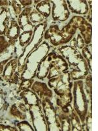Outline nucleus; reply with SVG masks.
<instances>
[{"mask_svg": "<svg viewBox=\"0 0 98 131\" xmlns=\"http://www.w3.org/2000/svg\"><path fill=\"white\" fill-rule=\"evenodd\" d=\"M58 51L64 59L67 60L69 68L71 69L69 73L72 80L86 79L89 74L90 69L87 62L79 51L70 45H63L58 49Z\"/></svg>", "mask_w": 98, "mask_h": 131, "instance_id": "1", "label": "nucleus"}, {"mask_svg": "<svg viewBox=\"0 0 98 131\" xmlns=\"http://www.w3.org/2000/svg\"><path fill=\"white\" fill-rule=\"evenodd\" d=\"M49 49L50 47L48 43L43 42L29 54L26 60L24 70L20 78L21 80L33 79L35 77L39 64L47 54Z\"/></svg>", "mask_w": 98, "mask_h": 131, "instance_id": "2", "label": "nucleus"}, {"mask_svg": "<svg viewBox=\"0 0 98 131\" xmlns=\"http://www.w3.org/2000/svg\"><path fill=\"white\" fill-rule=\"evenodd\" d=\"M73 86V108L79 115L82 124H84L85 118L88 114V100L84 92V82L82 80L75 81Z\"/></svg>", "mask_w": 98, "mask_h": 131, "instance_id": "3", "label": "nucleus"}, {"mask_svg": "<svg viewBox=\"0 0 98 131\" xmlns=\"http://www.w3.org/2000/svg\"><path fill=\"white\" fill-rule=\"evenodd\" d=\"M46 27H47V23L46 22L38 24L34 27V30H33V34L31 39L26 45L23 52L18 59V70L20 73L22 72L24 70L27 57H28V55L31 52H33L35 49L39 47V44L42 41Z\"/></svg>", "mask_w": 98, "mask_h": 131, "instance_id": "4", "label": "nucleus"}, {"mask_svg": "<svg viewBox=\"0 0 98 131\" xmlns=\"http://www.w3.org/2000/svg\"><path fill=\"white\" fill-rule=\"evenodd\" d=\"M48 80V86L52 89L59 97L71 93L73 82L71 81L70 73L68 71Z\"/></svg>", "mask_w": 98, "mask_h": 131, "instance_id": "5", "label": "nucleus"}, {"mask_svg": "<svg viewBox=\"0 0 98 131\" xmlns=\"http://www.w3.org/2000/svg\"><path fill=\"white\" fill-rule=\"evenodd\" d=\"M41 106L44 112V117L47 125V130H61V126L58 115L53 104L50 98H45L41 100Z\"/></svg>", "mask_w": 98, "mask_h": 131, "instance_id": "6", "label": "nucleus"}, {"mask_svg": "<svg viewBox=\"0 0 98 131\" xmlns=\"http://www.w3.org/2000/svg\"><path fill=\"white\" fill-rule=\"evenodd\" d=\"M73 35L66 32L64 29L59 30L56 24L52 25L44 33V39H49L54 46L65 45L72 40Z\"/></svg>", "mask_w": 98, "mask_h": 131, "instance_id": "7", "label": "nucleus"}, {"mask_svg": "<svg viewBox=\"0 0 98 131\" xmlns=\"http://www.w3.org/2000/svg\"><path fill=\"white\" fill-rule=\"evenodd\" d=\"M68 24L77 30L79 29L85 45L90 44L92 42V25L84 18L79 16H74Z\"/></svg>", "mask_w": 98, "mask_h": 131, "instance_id": "8", "label": "nucleus"}, {"mask_svg": "<svg viewBox=\"0 0 98 131\" xmlns=\"http://www.w3.org/2000/svg\"><path fill=\"white\" fill-rule=\"evenodd\" d=\"M52 4L51 14L53 20L65 22L70 16V11L67 7V2L64 0L50 1Z\"/></svg>", "mask_w": 98, "mask_h": 131, "instance_id": "9", "label": "nucleus"}, {"mask_svg": "<svg viewBox=\"0 0 98 131\" xmlns=\"http://www.w3.org/2000/svg\"><path fill=\"white\" fill-rule=\"evenodd\" d=\"M68 70V64L65 59L61 55L56 53L50 64L48 74L46 78L48 79H52L67 72Z\"/></svg>", "mask_w": 98, "mask_h": 131, "instance_id": "10", "label": "nucleus"}, {"mask_svg": "<svg viewBox=\"0 0 98 131\" xmlns=\"http://www.w3.org/2000/svg\"><path fill=\"white\" fill-rule=\"evenodd\" d=\"M20 73L18 70V60H9L4 67L2 78L5 81L11 83H17L20 78Z\"/></svg>", "mask_w": 98, "mask_h": 131, "instance_id": "11", "label": "nucleus"}, {"mask_svg": "<svg viewBox=\"0 0 98 131\" xmlns=\"http://www.w3.org/2000/svg\"><path fill=\"white\" fill-rule=\"evenodd\" d=\"M31 120L35 130H47V125L43 114L41 104L29 107Z\"/></svg>", "mask_w": 98, "mask_h": 131, "instance_id": "12", "label": "nucleus"}, {"mask_svg": "<svg viewBox=\"0 0 98 131\" xmlns=\"http://www.w3.org/2000/svg\"><path fill=\"white\" fill-rule=\"evenodd\" d=\"M56 52H52L49 53L48 54H46L42 59L40 64H39V66L37 68V73H36L35 77H37L38 79H44L47 77L48 74L50 64H51V61L52 60Z\"/></svg>", "mask_w": 98, "mask_h": 131, "instance_id": "13", "label": "nucleus"}, {"mask_svg": "<svg viewBox=\"0 0 98 131\" xmlns=\"http://www.w3.org/2000/svg\"><path fill=\"white\" fill-rule=\"evenodd\" d=\"M69 10L72 13L79 15H85L89 11L87 1H66Z\"/></svg>", "mask_w": 98, "mask_h": 131, "instance_id": "14", "label": "nucleus"}, {"mask_svg": "<svg viewBox=\"0 0 98 131\" xmlns=\"http://www.w3.org/2000/svg\"><path fill=\"white\" fill-rule=\"evenodd\" d=\"M33 8L31 7H28L24 8L22 12L21 13L20 15L18 17V23L20 28L23 31H28V30H32L33 26L31 24L30 20V14Z\"/></svg>", "mask_w": 98, "mask_h": 131, "instance_id": "15", "label": "nucleus"}, {"mask_svg": "<svg viewBox=\"0 0 98 131\" xmlns=\"http://www.w3.org/2000/svg\"><path fill=\"white\" fill-rule=\"evenodd\" d=\"M31 90L35 92L41 100L45 98H52V91L48 88L46 83L41 81H35L31 85Z\"/></svg>", "mask_w": 98, "mask_h": 131, "instance_id": "16", "label": "nucleus"}, {"mask_svg": "<svg viewBox=\"0 0 98 131\" xmlns=\"http://www.w3.org/2000/svg\"><path fill=\"white\" fill-rule=\"evenodd\" d=\"M20 31L21 30L17 21L15 19L11 20L10 26L5 34V37L8 39V42L10 46V45L13 46L16 43L20 34Z\"/></svg>", "mask_w": 98, "mask_h": 131, "instance_id": "17", "label": "nucleus"}, {"mask_svg": "<svg viewBox=\"0 0 98 131\" xmlns=\"http://www.w3.org/2000/svg\"><path fill=\"white\" fill-rule=\"evenodd\" d=\"M20 96L24 100L26 105L28 106L29 107L41 104V100L32 90H24L20 93Z\"/></svg>", "mask_w": 98, "mask_h": 131, "instance_id": "18", "label": "nucleus"}, {"mask_svg": "<svg viewBox=\"0 0 98 131\" xmlns=\"http://www.w3.org/2000/svg\"><path fill=\"white\" fill-rule=\"evenodd\" d=\"M10 11L8 7L2 8L0 13V36L6 34L10 24Z\"/></svg>", "mask_w": 98, "mask_h": 131, "instance_id": "19", "label": "nucleus"}, {"mask_svg": "<svg viewBox=\"0 0 98 131\" xmlns=\"http://www.w3.org/2000/svg\"><path fill=\"white\" fill-rule=\"evenodd\" d=\"M35 9L45 18H47L51 14L52 7L50 1H41L35 5Z\"/></svg>", "mask_w": 98, "mask_h": 131, "instance_id": "20", "label": "nucleus"}, {"mask_svg": "<svg viewBox=\"0 0 98 131\" xmlns=\"http://www.w3.org/2000/svg\"><path fill=\"white\" fill-rule=\"evenodd\" d=\"M27 111H28V109L26 107L25 104L21 103L18 106H17L16 104L13 105L11 108H10V113L15 117L23 120V119H25L26 118L27 115L24 113L26 112Z\"/></svg>", "mask_w": 98, "mask_h": 131, "instance_id": "21", "label": "nucleus"}, {"mask_svg": "<svg viewBox=\"0 0 98 131\" xmlns=\"http://www.w3.org/2000/svg\"><path fill=\"white\" fill-rule=\"evenodd\" d=\"M69 119L71 125V130H83L82 129V124L80 121V118L74 110H72L71 113L70 114Z\"/></svg>", "mask_w": 98, "mask_h": 131, "instance_id": "22", "label": "nucleus"}, {"mask_svg": "<svg viewBox=\"0 0 98 131\" xmlns=\"http://www.w3.org/2000/svg\"><path fill=\"white\" fill-rule=\"evenodd\" d=\"M29 18H30V22H31L33 26H35L38 24L45 23L44 21H45V18L41 14L37 12L35 9H32V10H31Z\"/></svg>", "mask_w": 98, "mask_h": 131, "instance_id": "23", "label": "nucleus"}, {"mask_svg": "<svg viewBox=\"0 0 98 131\" xmlns=\"http://www.w3.org/2000/svg\"><path fill=\"white\" fill-rule=\"evenodd\" d=\"M33 30H28L20 33L19 37V43L21 47H24L30 41L33 36Z\"/></svg>", "mask_w": 98, "mask_h": 131, "instance_id": "24", "label": "nucleus"}, {"mask_svg": "<svg viewBox=\"0 0 98 131\" xmlns=\"http://www.w3.org/2000/svg\"><path fill=\"white\" fill-rule=\"evenodd\" d=\"M82 57H84L86 61L87 62V64L88 65V68L90 69V72H92V48L89 49V45H87L82 48Z\"/></svg>", "mask_w": 98, "mask_h": 131, "instance_id": "25", "label": "nucleus"}, {"mask_svg": "<svg viewBox=\"0 0 98 131\" xmlns=\"http://www.w3.org/2000/svg\"><path fill=\"white\" fill-rule=\"evenodd\" d=\"M18 1H9V5L13 8L15 14L19 16L22 12V6L21 5L20 3H18Z\"/></svg>", "mask_w": 98, "mask_h": 131, "instance_id": "26", "label": "nucleus"}, {"mask_svg": "<svg viewBox=\"0 0 98 131\" xmlns=\"http://www.w3.org/2000/svg\"><path fill=\"white\" fill-rule=\"evenodd\" d=\"M10 47L8 40H7L5 36H0V54L6 51Z\"/></svg>", "mask_w": 98, "mask_h": 131, "instance_id": "27", "label": "nucleus"}, {"mask_svg": "<svg viewBox=\"0 0 98 131\" xmlns=\"http://www.w3.org/2000/svg\"><path fill=\"white\" fill-rule=\"evenodd\" d=\"M17 127H18L19 130L20 131H33L34 129L31 127V125L29 123L28 121H23L21 122L18 123L17 124Z\"/></svg>", "mask_w": 98, "mask_h": 131, "instance_id": "28", "label": "nucleus"}, {"mask_svg": "<svg viewBox=\"0 0 98 131\" xmlns=\"http://www.w3.org/2000/svg\"><path fill=\"white\" fill-rule=\"evenodd\" d=\"M33 83V79H24L22 80L21 83L20 85L19 88H18V91H24L26 89H29L31 87V85Z\"/></svg>", "mask_w": 98, "mask_h": 131, "instance_id": "29", "label": "nucleus"}, {"mask_svg": "<svg viewBox=\"0 0 98 131\" xmlns=\"http://www.w3.org/2000/svg\"><path fill=\"white\" fill-rule=\"evenodd\" d=\"M85 121H86V130H92V113L87 114L86 118H85Z\"/></svg>", "mask_w": 98, "mask_h": 131, "instance_id": "30", "label": "nucleus"}, {"mask_svg": "<svg viewBox=\"0 0 98 131\" xmlns=\"http://www.w3.org/2000/svg\"><path fill=\"white\" fill-rule=\"evenodd\" d=\"M85 45H85V43L82 36H80V34H78L77 38L76 39V46L79 49H82Z\"/></svg>", "mask_w": 98, "mask_h": 131, "instance_id": "31", "label": "nucleus"}, {"mask_svg": "<svg viewBox=\"0 0 98 131\" xmlns=\"http://www.w3.org/2000/svg\"><path fill=\"white\" fill-rule=\"evenodd\" d=\"M0 130L1 131H17L18 129L15 127H12L10 126H5L3 124H0Z\"/></svg>", "mask_w": 98, "mask_h": 131, "instance_id": "32", "label": "nucleus"}, {"mask_svg": "<svg viewBox=\"0 0 98 131\" xmlns=\"http://www.w3.org/2000/svg\"><path fill=\"white\" fill-rule=\"evenodd\" d=\"M19 2L20 3L21 5L22 6V8H26L28 7H30V5H31L33 3V1H22V0H20L19 1Z\"/></svg>", "mask_w": 98, "mask_h": 131, "instance_id": "33", "label": "nucleus"}, {"mask_svg": "<svg viewBox=\"0 0 98 131\" xmlns=\"http://www.w3.org/2000/svg\"><path fill=\"white\" fill-rule=\"evenodd\" d=\"M10 59V58H9V59H7L5 60H3V61L2 62H0V75L3 73L5 66V64H7V62Z\"/></svg>", "mask_w": 98, "mask_h": 131, "instance_id": "34", "label": "nucleus"}, {"mask_svg": "<svg viewBox=\"0 0 98 131\" xmlns=\"http://www.w3.org/2000/svg\"><path fill=\"white\" fill-rule=\"evenodd\" d=\"M9 5V1H0V6L2 8L7 7Z\"/></svg>", "mask_w": 98, "mask_h": 131, "instance_id": "35", "label": "nucleus"}, {"mask_svg": "<svg viewBox=\"0 0 98 131\" xmlns=\"http://www.w3.org/2000/svg\"><path fill=\"white\" fill-rule=\"evenodd\" d=\"M41 1H34V2H35V5H37V3H39V2H40Z\"/></svg>", "mask_w": 98, "mask_h": 131, "instance_id": "36", "label": "nucleus"}]
</instances>
